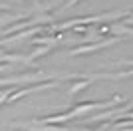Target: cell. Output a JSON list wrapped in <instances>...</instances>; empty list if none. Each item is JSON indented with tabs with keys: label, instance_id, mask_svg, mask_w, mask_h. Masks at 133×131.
<instances>
[{
	"label": "cell",
	"instance_id": "1",
	"mask_svg": "<svg viewBox=\"0 0 133 131\" xmlns=\"http://www.w3.org/2000/svg\"><path fill=\"white\" fill-rule=\"evenodd\" d=\"M119 38H113V40H105V42H99V44H91V46H82V48L74 50L72 54H88V52H95V50H101V48H107L111 44H115Z\"/></svg>",
	"mask_w": 133,
	"mask_h": 131
},
{
	"label": "cell",
	"instance_id": "2",
	"mask_svg": "<svg viewBox=\"0 0 133 131\" xmlns=\"http://www.w3.org/2000/svg\"><path fill=\"white\" fill-rule=\"evenodd\" d=\"M125 24H127V26H133V14H131V18H127V20H125Z\"/></svg>",
	"mask_w": 133,
	"mask_h": 131
},
{
	"label": "cell",
	"instance_id": "3",
	"mask_svg": "<svg viewBox=\"0 0 133 131\" xmlns=\"http://www.w3.org/2000/svg\"><path fill=\"white\" fill-rule=\"evenodd\" d=\"M121 64H127V66H133V60H123Z\"/></svg>",
	"mask_w": 133,
	"mask_h": 131
}]
</instances>
